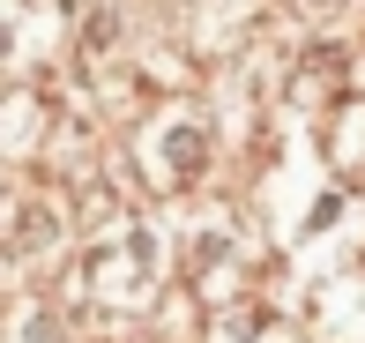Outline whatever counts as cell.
I'll list each match as a JSON object with an SVG mask.
<instances>
[{"instance_id": "7a4b0ae2", "label": "cell", "mask_w": 365, "mask_h": 343, "mask_svg": "<svg viewBox=\"0 0 365 343\" xmlns=\"http://www.w3.org/2000/svg\"><path fill=\"white\" fill-rule=\"evenodd\" d=\"M149 269H157V254H149V232H127V239H112L105 254H90V269H82V284H90L97 299L127 306V299H135V291L149 284Z\"/></svg>"}, {"instance_id": "277c9868", "label": "cell", "mask_w": 365, "mask_h": 343, "mask_svg": "<svg viewBox=\"0 0 365 343\" xmlns=\"http://www.w3.org/2000/svg\"><path fill=\"white\" fill-rule=\"evenodd\" d=\"M8 343H68V336H60L53 314H15L8 321Z\"/></svg>"}, {"instance_id": "3957f363", "label": "cell", "mask_w": 365, "mask_h": 343, "mask_svg": "<svg viewBox=\"0 0 365 343\" xmlns=\"http://www.w3.org/2000/svg\"><path fill=\"white\" fill-rule=\"evenodd\" d=\"M53 239H60L53 202H38V194H0V247L8 254H45Z\"/></svg>"}, {"instance_id": "6da1fadb", "label": "cell", "mask_w": 365, "mask_h": 343, "mask_svg": "<svg viewBox=\"0 0 365 343\" xmlns=\"http://www.w3.org/2000/svg\"><path fill=\"white\" fill-rule=\"evenodd\" d=\"M142 165H149V179H157L164 194H172V187H194V172L209 165V127L187 120V112H179V120H164L157 135L142 142Z\"/></svg>"}]
</instances>
